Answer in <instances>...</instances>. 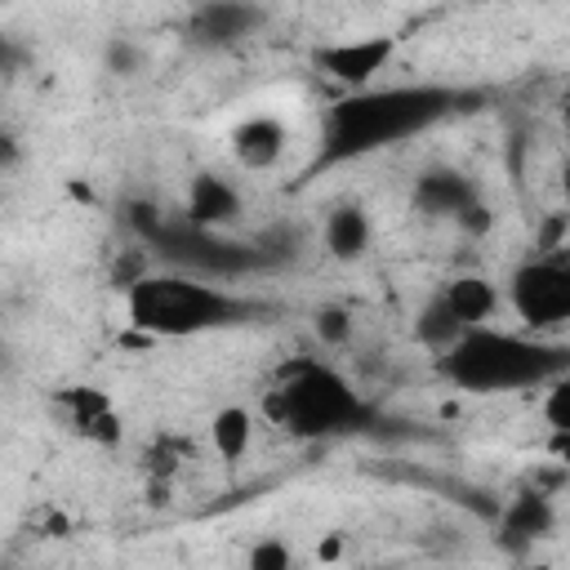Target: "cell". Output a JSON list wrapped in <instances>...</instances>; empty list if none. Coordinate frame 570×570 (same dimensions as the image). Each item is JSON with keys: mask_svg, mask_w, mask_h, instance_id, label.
I'll list each match as a JSON object with an SVG mask.
<instances>
[{"mask_svg": "<svg viewBox=\"0 0 570 570\" xmlns=\"http://www.w3.org/2000/svg\"><path fill=\"white\" fill-rule=\"evenodd\" d=\"M570 370V352L552 347L534 334H512L499 325L468 330L450 352H441V374L459 392H521V387H548Z\"/></svg>", "mask_w": 570, "mask_h": 570, "instance_id": "1", "label": "cell"}, {"mask_svg": "<svg viewBox=\"0 0 570 570\" xmlns=\"http://www.w3.org/2000/svg\"><path fill=\"white\" fill-rule=\"evenodd\" d=\"M454 94L436 85H396V89H365L343 98L325 120V156L352 160L365 151H379L387 142L414 138L423 125L441 120L450 111Z\"/></svg>", "mask_w": 570, "mask_h": 570, "instance_id": "2", "label": "cell"}, {"mask_svg": "<svg viewBox=\"0 0 570 570\" xmlns=\"http://www.w3.org/2000/svg\"><path fill=\"white\" fill-rule=\"evenodd\" d=\"M129 325L160 338H191L205 330L236 325L249 307L227 294L223 285L196 281V276H142L134 289H125Z\"/></svg>", "mask_w": 570, "mask_h": 570, "instance_id": "3", "label": "cell"}, {"mask_svg": "<svg viewBox=\"0 0 570 570\" xmlns=\"http://www.w3.org/2000/svg\"><path fill=\"white\" fill-rule=\"evenodd\" d=\"M267 414L272 423H281L289 436H343L356 432L370 410L361 401V392L321 361H298L281 374V383L267 392Z\"/></svg>", "mask_w": 570, "mask_h": 570, "instance_id": "4", "label": "cell"}, {"mask_svg": "<svg viewBox=\"0 0 570 570\" xmlns=\"http://www.w3.org/2000/svg\"><path fill=\"white\" fill-rule=\"evenodd\" d=\"M508 307L525 330L570 325V258H530L508 276Z\"/></svg>", "mask_w": 570, "mask_h": 570, "instance_id": "5", "label": "cell"}, {"mask_svg": "<svg viewBox=\"0 0 570 570\" xmlns=\"http://www.w3.org/2000/svg\"><path fill=\"white\" fill-rule=\"evenodd\" d=\"M392 58H396V36H352V40H330L316 49V67L334 85L356 89V94H365Z\"/></svg>", "mask_w": 570, "mask_h": 570, "instance_id": "6", "label": "cell"}, {"mask_svg": "<svg viewBox=\"0 0 570 570\" xmlns=\"http://www.w3.org/2000/svg\"><path fill=\"white\" fill-rule=\"evenodd\" d=\"M53 410L62 419L67 432H76L80 441H94V445H120L125 436V423L111 405V396L102 387H89V383H71L62 392H53Z\"/></svg>", "mask_w": 570, "mask_h": 570, "instance_id": "7", "label": "cell"}, {"mask_svg": "<svg viewBox=\"0 0 570 570\" xmlns=\"http://www.w3.org/2000/svg\"><path fill=\"white\" fill-rule=\"evenodd\" d=\"M285 142H289V129L276 116H249V120H240L232 129V156L249 174L272 169L285 156Z\"/></svg>", "mask_w": 570, "mask_h": 570, "instance_id": "8", "label": "cell"}, {"mask_svg": "<svg viewBox=\"0 0 570 570\" xmlns=\"http://www.w3.org/2000/svg\"><path fill=\"white\" fill-rule=\"evenodd\" d=\"M240 218V191L223 178V174H196L191 187H187V223L196 232H209V227H227Z\"/></svg>", "mask_w": 570, "mask_h": 570, "instance_id": "9", "label": "cell"}, {"mask_svg": "<svg viewBox=\"0 0 570 570\" xmlns=\"http://www.w3.org/2000/svg\"><path fill=\"white\" fill-rule=\"evenodd\" d=\"M258 22H263V9H254V4H200L191 13L187 31H191L196 45H214L218 49V45H236Z\"/></svg>", "mask_w": 570, "mask_h": 570, "instance_id": "10", "label": "cell"}, {"mask_svg": "<svg viewBox=\"0 0 570 570\" xmlns=\"http://www.w3.org/2000/svg\"><path fill=\"white\" fill-rule=\"evenodd\" d=\"M321 236H325V254H330V258H338V263H356V258L370 249V240H374V223H370L365 205L343 200V205H334V209L325 214Z\"/></svg>", "mask_w": 570, "mask_h": 570, "instance_id": "11", "label": "cell"}, {"mask_svg": "<svg viewBox=\"0 0 570 570\" xmlns=\"http://www.w3.org/2000/svg\"><path fill=\"white\" fill-rule=\"evenodd\" d=\"M472 200H481L476 187H472L463 174H454V169H428V174L414 183V205H419V214H428V218H459Z\"/></svg>", "mask_w": 570, "mask_h": 570, "instance_id": "12", "label": "cell"}, {"mask_svg": "<svg viewBox=\"0 0 570 570\" xmlns=\"http://www.w3.org/2000/svg\"><path fill=\"white\" fill-rule=\"evenodd\" d=\"M441 298H445V307L459 316L463 330H481V325H490L494 312H499V289H494V281H485V276H476V272H463V276L445 281V285H441Z\"/></svg>", "mask_w": 570, "mask_h": 570, "instance_id": "13", "label": "cell"}, {"mask_svg": "<svg viewBox=\"0 0 570 570\" xmlns=\"http://www.w3.org/2000/svg\"><path fill=\"white\" fill-rule=\"evenodd\" d=\"M552 525H557V508H552V499H548V494H539V490L517 494V499L508 503V512H503V530H508L517 543L543 539Z\"/></svg>", "mask_w": 570, "mask_h": 570, "instance_id": "14", "label": "cell"}, {"mask_svg": "<svg viewBox=\"0 0 570 570\" xmlns=\"http://www.w3.org/2000/svg\"><path fill=\"white\" fill-rule=\"evenodd\" d=\"M249 441H254V419L245 405H223L209 419V445L223 463H240L249 454Z\"/></svg>", "mask_w": 570, "mask_h": 570, "instance_id": "15", "label": "cell"}, {"mask_svg": "<svg viewBox=\"0 0 570 570\" xmlns=\"http://www.w3.org/2000/svg\"><path fill=\"white\" fill-rule=\"evenodd\" d=\"M463 334H468V330L459 325V316L445 307L441 294H432V298L419 307V316H414V338H419L423 347H432V352H450Z\"/></svg>", "mask_w": 570, "mask_h": 570, "instance_id": "16", "label": "cell"}, {"mask_svg": "<svg viewBox=\"0 0 570 570\" xmlns=\"http://www.w3.org/2000/svg\"><path fill=\"white\" fill-rule=\"evenodd\" d=\"M245 570H294V548L285 539L267 534L245 552Z\"/></svg>", "mask_w": 570, "mask_h": 570, "instance_id": "17", "label": "cell"}, {"mask_svg": "<svg viewBox=\"0 0 570 570\" xmlns=\"http://www.w3.org/2000/svg\"><path fill=\"white\" fill-rule=\"evenodd\" d=\"M539 414H543L548 432H570V374H561V379L548 383Z\"/></svg>", "mask_w": 570, "mask_h": 570, "instance_id": "18", "label": "cell"}, {"mask_svg": "<svg viewBox=\"0 0 570 570\" xmlns=\"http://www.w3.org/2000/svg\"><path fill=\"white\" fill-rule=\"evenodd\" d=\"M316 334H321V343H347V338H352L347 312H343V307H321V312H316Z\"/></svg>", "mask_w": 570, "mask_h": 570, "instance_id": "19", "label": "cell"}, {"mask_svg": "<svg viewBox=\"0 0 570 570\" xmlns=\"http://www.w3.org/2000/svg\"><path fill=\"white\" fill-rule=\"evenodd\" d=\"M102 58H107V71H116V76H134V71L142 67V53H138L129 40H111Z\"/></svg>", "mask_w": 570, "mask_h": 570, "instance_id": "20", "label": "cell"}, {"mask_svg": "<svg viewBox=\"0 0 570 570\" xmlns=\"http://www.w3.org/2000/svg\"><path fill=\"white\" fill-rule=\"evenodd\" d=\"M129 223H134L138 232H147V236L160 232V218H156V205H151V200H134V205H129Z\"/></svg>", "mask_w": 570, "mask_h": 570, "instance_id": "21", "label": "cell"}, {"mask_svg": "<svg viewBox=\"0 0 570 570\" xmlns=\"http://www.w3.org/2000/svg\"><path fill=\"white\" fill-rule=\"evenodd\" d=\"M454 223H459L463 232H476V236H481V232H490V209H485L481 200H472V205H468V209H463Z\"/></svg>", "mask_w": 570, "mask_h": 570, "instance_id": "22", "label": "cell"}, {"mask_svg": "<svg viewBox=\"0 0 570 570\" xmlns=\"http://www.w3.org/2000/svg\"><path fill=\"white\" fill-rule=\"evenodd\" d=\"M548 454L570 468V432H548Z\"/></svg>", "mask_w": 570, "mask_h": 570, "instance_id": "23", "label": "cell"}, {"mask_svg": "<svg viewBox=\"0 0 570 570\" xmlns=\"http://www.w3.org/2000/svg\"><path fill=\"white\" fill-rule=\"evenodd\" d=\"M512 570H552V566H543V561H521V566H512Z\"/></svg>", "mask_w": 570, "mask_h": 570, "instance_id": "24", "label": "cell"}, {"mask_svg": "<svg viewBox=\"0 0 570 570\" xmlns=\"http://www.w3.org/2000/svg\"><path fill=\"white\" fill-rule=\"evenodd\" d=\"M561 187H566V196H570V160H566V169H561Z\"/></svg>", "mask_w": 570, "mask_h": 570, "instance_id": "25", "label": "cell"}, {"mask_svg": "<svg viewBox=\"0 0 570 570\" xmlns=\"http://www.w3.org/2000/svg\"><path fill=\"white\" fill-rule=\"evenodd\" d=\"M379 570H383V566H379Z\"/></svg>", "mask_w": 570, "mask_h": 570, "instance_id": "26", "label": "cell"}]
</instances>
